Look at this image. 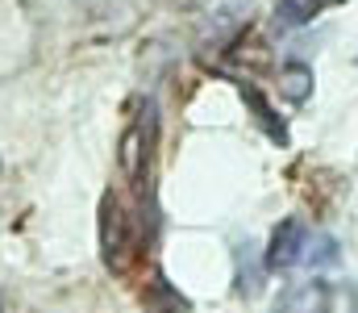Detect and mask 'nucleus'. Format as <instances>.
I'll return each instance as SVG.
<instances>
[{
	"mask_svg": "<svg viewBox=\"0 0 358 313\" xmlns=\"http://www.w3.org/2000/svg\"><path fill=\"white\" fill-rule=\"evenodd\" d=\"M96 242H100V259H104L108 272H125V267H129V242H134V238H129V213H125V205H121L113 193L100 197Z\"/></svg>",
	"mask_w": 358,
	"mask_h": 313,
	"instance_id": "f257e3e1",
	"label": "nucleus"
},
{
	"mask_svg": "<svg viewBox=\"0 0 358 313\" xmlns=\"http://www.w3.org/2000/svg\"><path fill=\"white\" fill-rule=\"evenodd\" d=\"M155 104H146L142 109V117L138 121H129L125 125V134H121V146H117V159H121V172H125V180L129 184H142V176H146V167H150V151H155Z\"/></svg>",
	"mask_w": 358,
	"mask_h": 313,
	"instance_id": "f03ea898",
	"label": "nucleus"
},
{
	"mask_svg": "<svg viewBox=\"0 0 358 313\" xmlns=\"http://www.w3.org/2000/svg\"><path fill=\"white\" fill-rule=\"evenodd\" d=\"M304 246H308V230H304L296 217H287V221H279V225L271 230L263 263H267L271 272H287V267H296V263L304 259Z\"/></svg>",
	"mask_w": 358,
	"mask_h": 313,
	"instance_id": "7ed1b4c3",
	"label": "nucleus"
},
{
	"mask_svg": "<svg viewBox=\"0 0 358 313\" xmlns=\"http://www.w3.org/2000/svg\"><path fill=\"white\" fill-rule=\"evenodd\" d=\"M146 313H192L187 297L167 284V276H155L146 288Z\"/></svg>",
	"mask_w": 358,
	"mask_h": 313,
	"instance_id": "20e7f679",
	"label": "nucleus"
},
{
	"mask_svg": "<svg viewBox=\"0 0 358 313\" xmlns=\"http://www.w3.org/2000/svg\"><path fill=\"white\" fill-rule=\"evenodd\" d=\"M242 97H246V104L255 109V121H259V125L267 130L271 138H275V142L283 146V142H287V125H283V121L275 117V109H271V101L263 97V92H259V88H255V84H242Z\"/></svg>",
	"mask_w": 358,
	"mask_h": 313,
	"instance_id": "39448f33",
	"label": "nucleus"
},
{
	"mask_svg": "<svg viewBox=\"0 0 358 313\" xmlns=\"http://www.w3.org/2000/svg\"><path fill=\"white\" fill-rule=\"evenodd\" d=\"M279 92L292 104H304L313 97V67H308V63H287V67L279 71Z\"/></svg>",
	"mask_w": 358,
	"mask_h": 313,
	"instance_id": "423d86ee",
	"label": "nucleus"
},
{
	"mask_svg": "<svg viewBox=\"0 0 358 313\" xmlns=\"http://www.w3.org/2000/svg\"><path fill=\"white\" fill-rule=\"evenodd\" d=\"M321 309H325V288H321V284L296 288V293L279 305V313H321Z\"/></svg>",
	"mask_w": 358,
	"mask_h": 313,
	"instance_id": "0eeeda50",
	"label": "nucleus"
},
{
	"mask_svg": "<svg viewBox=\"0 0 358 313\" xmlns=\"http://www.w3.org/2000/svg\"><path fill=\"white\" fill-rule=\"evenodd\" d=\"M329 0H279V21L283 25H308Z\"/></svg>",
	"mask_w": 358,
	"mask_h": 313,
	"instance_id": "6e6552de",
	"label": "nucleus"
},
{
	"mask_svg": "<svg viewBox=\"0 0 358 313\" xmlns=\"http://www.w3.org/2000/svg\"><path fill=\"white\" fill-rule=\"evenodd\" d=\"M304 259L317 263V267H321V263H334V259H338V242H334V238H317V242L304 246Z\"/></svg>",
	"mask_w": 358,
	"mask_h": 313,
	"instance_id": "1a4fd4ad",
	"label": "nucleus"
},
{
	"mask_svg": "<svg viewBox=\"0 0 358 313\" xmlns=\"http://www.w3.org/2000/svg\"><path fill=\"white\" fill-rule=\"evenodd\" d=\"M0 313H4V297H0Z\"/></svg>",
	"mask_w": 358,
	"mask_h": 313,
	"instance_id": "9d476101",
	"label": "nucleus"
}]
</instances>
